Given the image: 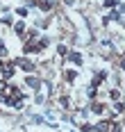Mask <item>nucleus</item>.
I'll return each instance as SVG.
<instances>
[{
	"label": "nucleus",
	"mask_w": 125,
	"mask_h": 132,
	"mask_svg": "<svg viewBox=\"0 0 125 132\" xmlns=\"http://www.w3.org/2000/svg\"><path fill=\"white\" fill-rule=\"evenodd\" d=\"M118 66H121V68H125V55H121V57H118Z\"/></svg>",
	"instance_id": "a211bd4d"
},
{
	"label": "nucleus",
	"mask_w": 125,
	"mask_h": 132,
	"mask_svg": "<svg viewBox=\"0 0 125 132\" xmlns=\"http://www.w3.org/2000/svg\"><path fill=\"white\" fill-rule=\"evenodd\" d=\"M7 55V48H5V41L0 39V57H5Z\"/></svg>",
	"instance_id": "dca6fc26"
},
{
	"label": "nucleus",
	"mask_w": 125,
	"mask_h": 132,
	"mask_svg": "<svg viewBox=\"0 0 125 132\" xmlns=\"http://www.w3.org/2000/svg\"><path fill=\"white\" fill-rule=\"evenodd\" d=\"M14 73H16V66L14 64H9V62L2 64V68H0V78H2V80H12V78H14Z\"/></svg>",
	"instance_id": "f257e3e1"
},
{
	"label": "nucleus",
	"mask_w": 125,
	"mask_h": 132,
	"mask_svg": "<svg viewBox=\"0 0 125 132\" xmlns=\"http://www.w3.org/2000/svg\"><path fill=\"white\" fill-rule=\"evenodd\" d=\"M64 78H66V82H75V80H77V71H66V75H64Z\"/></svg>",
	"instance_id": "9d476101"
},
{
	"label": "nucleus",
	"mask_w": 125,
	"mask_h": 132,
	"mask_svg": "<svg viewBox=\"0 0 125 132\" xmlns=\"http://www.w3.org/2000/svg\"><path fill=\"white\" fill-rule=\"evenodd\" d=\"M121 9H123V12H125V7H121Z\"/></svg>",
	"instance_id": "6ab92c4d"
},
{
	"label": "nucleus",
	"mask_w": 125,
	"mask_h": 132,
	"mask_svg": "<svg viewBox=\"0 0 125 132\" xmlns=\"http://www.w3.org/2000/svg\"><path fill=\"white\" fill-rule=\"evenodd\" d=\"M66 59H68V62H73V64H82V55H80V53H73V50H68V53H66Z\"/></svg>",
	"instance_id": "6e6552de"
},
{
	"label": "nucleus",
	"mask_w": 125,
	"mask_h": 132,
	"mask_svg": "<svg viewBox=\"0 0 125 132\" xmlns=\"http://www.w3.org/2000/svg\"><path fill=\"white\" fill-rule=\"evenodd\" d=\"M16 14H18L21 18H25V16L30 14V9H28V7H18V9H16Z\"/></svg>",
	"instance_id": "f8f14e48"
},
{
	"label": "nucleus",
	"mask_w": 125,
	"mask_h": 132,
	"mask_svg": "<svg viewBox=\"0 0 125 132\" xmlns=\"http://www.w3.org/2000/svg\"><path fill=\"white\" fill-rule=\"evenodd\" d=\"M14 64H18L23 71H25V73H32V71H34V66H37L34 62H30V59H25V57H16Z\"/></svg>",
	"instance_id": "7ed1b4c3"
},
{
	"label": "nucleus",
	"mask_w": 125,
	"mask_h": 132,
	"mask_svg": "<svg viewBox=\"0 0 125 132\" xmlns=\"http://www.w3.org/2000/svg\"><path fill=\"white\" fill-rule=\"evenodd\" d=\"M91 132H111V119H102L91 128Z\"/></svg>",
	"instance_id": "f03ea898"
},
{
	"label": "nucleus",
	"mask_w": 125,
	"mask_h": 132,
	"mask_svg": "<svg viewBox=\"0 0 125 132\" xmlns=\"http://www.w3.org/2000/svg\"><path fill=\"white\" fill-rule=\"evenodd\" d=\"M48 43H50V39H46V37H43V39L37 41V48H39V50H43V48H48Z\"/></svg>",
	"instance_id": "9b49d317"
},
{
	"label": "nucleus",
	"mask_w": 125,
	"mask_h": 132,
	"mask_svg": "<svg viewBox=\"0 0 125 132\" xmlns=\"http://www.w3.org/2000/svg\"><path fill=\"white\" fill-rule=\"evenodd\" d=\"M2 23H5V25H12V16H9V14H5V18H2Z\"/></svg>",
	"instance_id": "f3484780"
},
{
	"label": "nucleus",
	"mask_w": 125,
	"mask_h": 132,
	"mask_svg": "<svg viewBox=\"0 0 125 132\" xmlns=\"http://www.w3.org/2000/svg\"><path fill=\"white\" fill-rule=\"evenodd\" d=\"M102 80H107V73H105V71H98L96 73V78H93V82H91V87H100V84H102Z\"/></svg>",
	"instance_id": "423d86ee"
},
{
	"label": "nucleus",
	"mask_w": 125,
	"mask_h": 132,
	"mask_svg": "<svg viewBox=\"0 0 125 132\" xmlns=\"http://www.w3.org/2000/svg\"><path fill=\"white\" fill-rule=\"evenodd\" d=\"M109 98H111V100H118V98H121V91H118V89H111V91H109Z\"/></svg>",
	"instance_id": "2eb2a0df"
},
{
	"label": "nucleus",
	"mask_w": 125,
	"mask_h": 132,
	"mask_svg": "<svg viewBox=\"0 0 125 132\" xmlns=\"http://www.w3.org/2000/svg\"><path fill=\"white\" fill-rule=\"evenodd\" d=\"M57 53L61 55V57H66V53H68V48H66L64 43H59V46H57Z\"/></svg>",
	"instance_id": "ddd939ff"
},
{
	"label": "nucleus",
	"mask_w": 125,
	"mask_h": 132,
	"mask_svg": "<svg viewBox=\"0 0 125 132\" xmlns=\"http://www.w3.org/2000/svg\"><path fill=\"white\" fill-rule=\"evenodd\" d=\"M23 53H25V55H34V53H39V48H37V41H34V39H25Z\"/></svg>",
	"instance_id": "20e7f679"
},
{
	"label": "nucleus",
	"mask_w": 125,
	"mask_h": 132,
	"mask_svg": "<svg viewBox=\"0 0 125 132\" xmlns=\"http://www.w3.org/2000/svg\"><path fill=\"white\" fill-rule=\"evenodd\" d=\"M25 84H28L32 91H39V89H41V80L34 78V75H28V78H25Z\"/></svg>",
	"instance_id": "39448f33"
},
{
	"label": "nucleus",
	"mask_w": 125,
	"mask_h": 132,
	"mask_svg": "<svg viewBox=\"0 0 125 132\" xmlns=\"http://www.w3.org/2000/svg\"><path fill=\"white\" fill-rule=\"evenodd\" d=\"M102 2H105V7H109V9L118 7V0H102Z\"/></svg>",
	"instance_id": "4468645a"
},
{
	"label": "nucleus",
	"mask_w": 125,
	"mask_h": 132,
	"mask_svg": "<svg viewBox=\"0 0 125 132\" xmlns=\"http://www.w3.org/2000/svg\"><path fill=\"white\" fill-rule=\"evenodd\" d=\"M91 112H93V114H102V112H105V103H93V105H91Z\"/></svg>",
	"instance_id": "1a4fd4ad"
},
{
	"label": "nucleus",
	"mask_w": 125,
	"mask_h": 132,
	"mask_svg": "<svg viewBox=\"0 0 125 132\" xmlns=\"http://www.w3.org/2000/svg\"><path fill=\"white\" fill-rule=\"evenodd\" d=\"M12 25H14V32H16V34L25 39V27H28V25H25L23 21H18V23H12Z\"/></svg>",
	"instance_id": "0eeeda50"
}]
</instances>
